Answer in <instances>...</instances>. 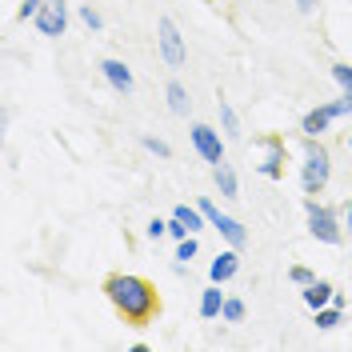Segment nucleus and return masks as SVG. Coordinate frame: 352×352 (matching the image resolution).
<instances>
[{"mask_svg":"<svg viewBox=\"0 0 352 352\" xmlns=\"http://www.w3.org/2000/svg\"><path fill=\"white\" fill-rule=\"evenodd\" d=\"M104 296H109V305L116 308V316L124 324H148L160 312L156 288L144 276H136V272H112L104 280Z\"/></svg>","mask_w":352,"mask_h":352,"instance_id":"f257e3e1","label":"nucleus"},{"mask_svg":"<svg viewBox=\"0 0 352 352\" xmlns=\"http://www.w3.org/2000/svg\"><path fill=\"white\" fill-rule=\"evenodd\" d=\"M332 176V153L324 148L320 136H305V148H300V188L305 197H320L329 188Z\"/></svg>","mask_w":352,"mask_h":352,"instance_id":"f03ea898","label":"nucleus"},{"mask_svg":"<svg viewBox=\"0 0 352 352\" xmlns=\"http://www.w3.org/2000/svg\"><path fill=\"white\" fill-rule=\"evenodd\" d=\"M305 220H308V236L320 244H340L344 241V228H340V217L336 208L320 204L316 197H305Z\"/></svg>","mask_w":352,"mask_h":352,"instance_id":"7ed1b4c3","label":"nucleus"},{"mask_svg":"<svg viewBox=\"0 0 352 352\" xmlns=\"http://www.w3.org/2000/svg\"><path fill=\"white\" fill-rule=\"evenodd\" d=\"M340 116H352V96H344V92H340V100H324V104L308 109L305 116H300V132H305V136H324Z\"/></svg>","mask_w":352,"mask_h":352,"instance_id":"20e7f679","label":"nucleus"},{"mask_svg":"<svg viewBox=\"0 0 352 352\" xmlns=\"http://www.w3.org/2000/svg\"><path fill=\"white\" fill-rule=\"evenodd\" d=\"M197 204H200V212L208 217V224H212L220 236H224V244H232V248H244V244H248V228H244V224H241L236 217L220 212V208H217V204H212L208 197H200Z\"/></svg>","mask_w":352,"mask_h":352,"instance_id":"39448f33","label":"nucleus"},{"mask_svg":"<svg viewBox=\"0 0 352 352\" xmlns=\"http://www.w3.org/2000/svg\"><path fill=\"white\" fill-rule=\"evenodd\" d=\"M156 44H160V56H164L168 68H180L184 60H188L184 36H180V28H176L173 16H160V21H156Z\"/></svg>","mask_w":352,"mask_h":352,"instance_id":"423d86ee","label":"nucleus"},{"mask_svg":"<svg viewBox=\"0 0 352 352\" xmlns=\"http://www.w3.org/2000/svg\"><path fill=\"white\" fill-rule=\"evenodd\" d=\"M188 140H192V148H197V156L204 160V164H220L224 160V136H220L212 124H192L188 129Z\"/></svg>","mask_w":352,"mask_h":352,"instance_id":"0eeeda50","label":"nucleus"},{"mask_svg":"<svg viewBox=\"0 0 352 352\" xmlns=\"http://www.w3.org/2000/svg\"><path fill=\"white\" fill-rule=\"evenodd\" d=\"M32 24H36V32L48 36V41L65 36V28H68V0H44L41 16H36Z\"/></svg>","mask_w":352,"mask_h":352,"instance_id":"6e6552de","label":"nucleus"},{"mask_svg":"<svg viewBox=\"0 0 352 352\" xmlns=\"http://www.w3.org/2000/svg\"><path fill=\"white\" fill-rule=\"evenodd\" d=\"M256 173L268 176V180H285V140L280 136L264 140V160L256 164Z\"/></svg>","mask_w":352,"mask_h":352,"instance_id":"1a4fd4ad","label":"nucleus"},{"mask_svg":"<svg viewBox=\"0 0 352 352\" xmlns=\"http://www.w3.org/2000/svg\"><path fill=\"white\" fill-rule=\"evenodd\" d=\"M241 272V248H224V252H217V261L208 264V280H217V285H228L232 276Z\"/></svg>","mask_w":352,"mask_h":352,"instance_id":"9d476101","label":"nucleus"},{"mask_svg":"<svg viewBox=\"0 0 352 352\" xmlns=\"http://www.w3.org/2000/svg\"><path fill=\"white\" fill-rule=\"evenodd\" d=\"M100 72H104V80L112 85V92H120V96H129L132 92V68L124 65V60H116V56H109V60H100Z\"/></svg>","mask_w":352,"mask_h":352,"instance_id":"9b49d317","label":"nucleus"},{"mask_svg":"<svg viewBox=\"0 0 352 352\" xmlns=\"http://www.w3.org/2000/svg\"><path fill=\"white\" fill-rule=\"evenodd\" d=\"M212 184H217V192L224 200H236V197H241V176H236V168H232L228 160L212 164Z\"/></svg>","mask_w":352,"mask_h":352,"instance_id":"f8f14e48","label":"nucleus"},{"mask_svg":"<svg viewBox=\"0 0 352 352\" xmlns=\"http://www.w3.org/2000/svg\"><path fill=\"white\" fill-rule=\"evenodd\" d=\"M300 300H305V305L316 312V308H324V305H332V300H336V288H332L329 280H320V276H316L312 285L300 288Z\"/></svg>","mask_w":352,"mask_h":352,"instance_id":"ddd939ff","label":"nucleus"},{"mask_svg":"<svg viewBox=\"0 0 352 352\" xmlns=\"http://www.w3.org/2000/svg\"><path fill=\"white\" fill-rule=\"evenodd\" d=\"M224 300H228V296H224V292H220V285L212 280V285L200 292V316H204V320H220V312H224Z\"/></svg>","mask_w":352,"mask_h":352,"instance_id":"4468645a","label":"nucleus"},{"mask_svg":"<svg viewBox=\"0 0 352 352\" xmlns=\"http://www.w3.org/2000/svg\"><path fill=\"white\" fill-rule=\"evenodd\" d=\"M164 96H168V112H173V116H188V109H192V100H188V88L180 85V80H168V88H164Z\"/></svg>","mask_w":352,"mask_h":352,"instance_id":"2eb2a0df","label":"nucleus"},{"mask_svg":"<svg viewBox=\"0 0 352 352\" xmlns=\"http://www.w3.org/2000/svg\"><path fill=\"white\" fill-rule=\"evenodd\" d=\"M312 316H316V329H320V332H332V329H340V324H344V308H340V305H324V308H316Z\"/></svg>","mask_w":352,"mask_h":352,"instance_id":"dca6fc26","label":"nucleus"},{"mask_svg":"<svg viewBox=\"0 0 352 352\" xmlns=\"http://www.w3.org/2000/svg\"><path fill=\"white\" fill-rule=\"evenodd\" d=\"M220 129H224L228 140H241V116H236V109L228 100H220Z\"/></svg>","mask_w":352,"mask_h":352,"instance_id":"f3484780","label":"nucleus"},{"mask_svg":"<svg viewBox=\"0 0 352 352\" xmlns=\"http://www.w3.org/2000/svg\"><path fill=\"white\" fill-rule=\"evenodd\" d=\"M244 316H248V305H244L241 296H228V300H224V312H220V320H224V324H244Z\"/></svg>","mask_w":352,"mask_h":352,"instance_id":"a211bd4d","label":"nucleus"},{"mask_svg":"<svg viewBox=\"0 0 352 352\" xmlns=\"http://www.w3.org/2000/svg\"><path fill=\"white\" fill-rule=\"evenodd\" d=\"M173 217H180L184 224H188V228H192V232H200V228L208 224V217L200 212V204H197V208H188V204H176V208H173Z\"/></svg>","mask_w":352,"mask_h":352,"instance_id":"6ab92c4d","label":"nucleus"},{"mask_svg":"<svg viewBox=\"0 0 352 352\" xmlns=\"http://www.w3.org/2000/svg\"><path fill=\"white\" fill-rule=\"evenodd\" d=\"M332 80L340 85V92H344V96H352V65L336 60V65H332Z\"/></svg>","mask_w":352,"mask_h":352,"instance_id":"aec40b11","label":"nucleus"},{"mask_svg":"<svg viewBox=\"0 0 352 352\" xmlns=\"http://www.w3.org/2000/svg\"><path fill=\"white\" fill-rule=\"evenodd\" d=\"M140 144H144V148H148L153 156H160V160H168V156H173L168 140H160V136H140Z\"/></svg>","mask_w":352,"mask_h":352,"instance_id":"412c9836","label":"nucleus"},{"mask_svg":"<svg viewBox=\"0 0 352 352\" xmlns=\"http://www.w3.org/2000/svg\"><path fill=\"white\" fill-rule=\"evenodd\" d=\"M288 280H292L296 288H305V285H312V280H316V272H312V268H305V264H292V268H288Z\"/></svg>","mask_w":352,"mask_h":352,"instance_id":"4be33fe9","label":"nucleus"},{"mask_svg":"<svg viewBox=\"0 0 352 352\" xmlns=\"http://www.w3.org/2000/svg\"><path fill=\"white\" fill-rule=\"evenodd\" d=\"M200 252V241L197 236H184V241H176V261H192Z\"/></svg>","mask_w":352,"mask_h":352,"instance_id":"5701e85b","label":"nucleus"},{"mask_svg":"<svg viewBox=\"0 0 352 352\" xmlns=\"http://www.w3.org/2000/svg\"><path fill=\"white\" fill-rule=\"evenodd\" d=\"M80 21H85L88 28H92V32H100V28H104V16H100V12H96L92 4H80Z\"/></svg>","mask_w":352,"mask_h":352,"instance_id":"b1692460","label":"nucleus"},{"mask_svg":"<svg viewBox=\"0 0 352 352\" xmlns=\"http://www.w3.org/2000/svg\"><path fill=\"white\" fill-rule=\"evenodd\" d=\"M168 236H173V241H184V236H197V232H192L180 217H168Z\"/></svg>","mask_w":352,"mask_h":352,"instance_id":"393cba45","label":"nucleus"},{"mask_svg":"<svg viewBox=\"0 0 352 352\" xmlns=\"http://www.w3.org/2000/svg\"><path fill=\"white\" fill-rule=\"evenodd\" d=\"M144 236H148V241H160V236H168V220H148V228H144Z\"/></svg>","mask_w":352,"mask_h":352,"instance_id":"a878e982","label":"nucleus"},{"mask_svg":"<svg viewBox=\"0 0 352 352\" xmlns=\"http://www.w3.org/2000/svg\"><path fill=\"white\" fill-rule=\"evenodd\" d=\"M41 8H44V0H24L16 16H21V21H36V16H41Z\"/></svg>","mask_w":352,"mask_h":352,"instance_id":"bb28decb","label":"nucleus"},{"mask_svg":"<svg viewBox=\"0 0 352 352\" xmlns=\"http://www.w3.org/2000/svg\"><path fill=\"white\" fill-rule=\"evenodd\" d=\"M316 8H320V0H296V12H300V16H312Z\"/></svg>","mask_w":352,"mask_h":352,"instance_id":"cd10ccee","label":"nucleus"},{"mask_svg":"<svg viewBox=\"0 0 352 352\" xmlns=\"http://www.w3.org/2000/svg\"><path fill=\"white\" fill-rule=\"evenodd\" d=\"M344 217H349V236H352V204H344Z\"/></svg>","mask_w":352,"mask_h":352,"instance_id":"c85d7f7f","label":"nucleus"},{"mask_svg":"<svg viewBox=\"0 0 352 352\" xmlns=\"http://www.w3.org/2000/svg\"><path fill=\"white\" fill-rule=\"evenodd\" d=\"M349 148H352V136H349Z\"/></svg>","mask_w":352,"mask_h":352,"instance_id":"c756f323","label":"nucleus"}]
</instances>
